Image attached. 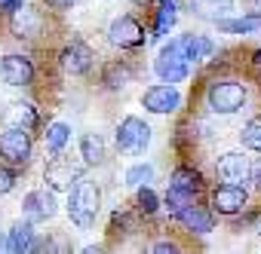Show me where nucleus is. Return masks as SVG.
Segmentation results:
<instances>
[{"mask_svg": "<svg viewBox=\"0 0 261 254\" xmlns=\"http://www.w3.org/2000/svg\"><path fill=\"white\" fill-rule=\"evenodd\" d=\"M136 4H148V0H136Z\"/></svg>", "mask_w": 261, "mask_h": 254, "instance_id": "35", "label": "nucleus"}, {"mask_svg": "<svg viewBox=\"0 0 261 254\" xmlns=\"http://www.w3.org/2000/svg\"><path fill=\"white\" fill-rule=\"evenodd\" d=\"M151 144V129H148V122L139 119V116H126L120 125H117V147L129 156H139L145 153Z\"/></svg>", "mask_w": 261, "mask_h": 254, "instance_id": "5", "label": "nucleus"}, {"mask_svg": "<svg viewBox=\"0 0 261 254\" xmlns=\"http://www.w3.org/2000/svg\"><path fill=\"white\" fill-rule=\"evenodd\" d=\"M80 178H83V166L62 153H53V160L43 169V181L49 184V190H71Z\"/></svg>", "mask_w": 261, "mask_h": 254, "instance_id": "6", "label": "nucleus"}, {"mask_svg": "<svg viewBox=\"0 0 261 254\" xmlns=\"http://www.w3.org/2000/svg\"><path fill=\"white\" fill-rule=\"evenodd\" d=\"M62 71L65 74H71V77H83V74H89V68H92V61H95V52L83 43V40H71L65 49H62Z\"/></svg>", "mask_w": 261, "mask_h": 254, "instance_id": "10", "label": "nucleus"}, {"mask_svg": "<svg viewBox=\"0 0 261 254\" xmlns=\"http://www.w3.org/2000/svg\"><path fill=\"white\" fill-rule=\"evenodd\" d=\"M142 104H145V110H151V113H172V110H178V104H181V92L175 89V83L151 86V89L142 95Z\"/></svg>", "mask_w": 261, "mask_h": 254, "instance_id": "11", "label": "nucleus"}, {"mask_svg": "<svg viewBox=\"0 0 261 254\" xmlns=\"http://www.w3.org/2000/svg\"><path fill=\"white\" fill-rule=\"evenodd\" d=\"M4 122H7V125H16V129L31 132L34 125L40 122V116H37V110H34L31 104H25V101H13V104L7 107V113H4Z\"/></svg>", "mask_w": 261, "mask_h": 254, "instance_id": "16", "label": "nucleus"}, {"mask_svg": "<svg viewBox=\"0 0 261 254\" xmlns=\"http://www.w3.org/2000/svg\"><path fill=\"white\" fill-rule=\"evenodd\" d=\"M181 46L188 52V61H203L206 55H212V40L209 37H200V34H185L181 37Z\"/></svg>", "mask_w": 261, "mask_h": 254, "instance_id": "21", "label": "nucleus"}, {"mask_svg": "<svg viewBox=\"0 0 261 254\" xmlns=\"http://www.w3.org/2000/svg\"><path fill=\"white\" fill-rule=\"evenodd\" d=\"M255 65H258V68H261V52H255Z\"/></svg>", "mask_w": 261, "mask_h": 254, "instance_id": "34", "label": "nucleus"}, {"mask_svg": "<svg viewBox=\"0 0 261 254\" xmlns=\"http://www.w3.org/2000/svg\"><path fill=\"white\" fill-rule=\"evenodd\" d=\"M68 214L77 227H92L95 217H98V208H101V190L95 181L89 178H80L71 190H68Z\"/></svg>", "mask_w": 261, "mask_h": 254, "instance_id": "1", "label": "nucleus"}, {"mask_svg": "<svg viewBox=\"0 0 261 254\" xmlns=\"http://www.w3.org/2000/svg\"><path fill=\"white\" fill-rule=\"evenodd\" d=\"M105 141H101V135H95V132H86V135H80V156H83V163L86 166H101L105 163Z\"/></svg>", "mask_w": 261, "mask_h": 254, "instance_id": "19", "label": "nucleus"}, {"mask_svg": "<svg viewBox=\"0 0 261 254\" xmlns=\"http://www.w3.org/2000/svg\"><path fill=\"white\" fill-rule=\"evenodd\" d=\"M154 181V166L151 163H139V166H129L126 169V184L129 187H145Z\"/></svg>", "mask_w": 261, "mask_h": 254, "instance_id": "25", "label": "nucleus"}, {"mask_svg": "<svg viewBox=\"0 0 261 254\" xmlns=\"http://www.w3.org/2000/svg\"><path fill=\"white\" fill-rule=\"evenodd\" d=\"M0 80L7 86H28L34 80V65L28 55H19V52H10L0 58Z\"/></svg>", "mask_w": 261, "mask_h": 254, "instance_id": "9", "label": "nucleus"}, {"mask_svg": "<svg viewBox=\"0 0 261 254\" xmlns=\"http://www.w3.org/2000/svg\"><path fill=\"white\" fill-rule=\"evenodd\" d=\"M0 156L13 166H25L31 156V135L25 129L7 125V132H0Z\"/></svg>", "mask_w": 261, "mask_h": 254, "instance_id": "8", "label": "nucleus"}, {"mask_svg": "<svg viewBox=\"0 0 261 254\" xmlns=\"http://www.w3.org/2000/svg\"><path fill=\"white\" fill-rule=\"evenodd\" d=\"M13 187H16V175H13V169L0 166V196H4V193H10Z\"/></svg>", "mask_w": 261, "mask_h": 254, "instance_id": "29", "label": "nucleus"}, {"mask_svg": "<svg viewBox=\"0 0 261 254\" xmlns=\"http://www.w3.org/2000/svg\"><path fill=\"white\" fill-rule=\"evenodd\" d=\"M101 80H105L108 89H123L129 80H133V71H129L123 61H111V65L105 68V77H101Z\"/></svg>", "mask_w": 261, "mask_h": 254, "instance_id": "24", "label": "nucleus"}, {"mask_svg": "<svg viewBox=\"0 0 261 254\" xmlns=\"http://www.w3.org/2000/svg\"><path fill=\"white\" fill-rule=\"evenodd\" d=\"M218 31L224 34H249V31H258L261 28V16H243V19H215Z\"/></svg>", "mask_w": 261, "mask_h": 254, "instance_id": "22", "label": "nucleus"}, {"mask_svg": "<svg viewBox=\"0 0 261 254\" xmlns=\"http://www.w3.org/2000/svg\"><path fill=\"white\" fill-rule=\"evenodd\" d=\"M7 251H31L34 248V227L25 220V224H13V230L7 233V242H4Z\"/></svg>", "mask_w": 261, "mask_h": 254, "instance_id": "18", "label": "nucleus"}, {"mask_svg": "<svg viewBox=\"0 0 261 254\" xmlns=\"http://www.w3.org/2000/svg\"><path fill=\"white\" fill-rule=\"evenodd\" d=\"M46 4H49L53 10H71V7L77 4V0H46Z\"/></svg>", "mask_w": 261, "mask_h": 254, "instance_id": "32", "label": "nucleus"}, {"mask_svg": "<svg viewBox=\"0 0 261 254\" xmlns=\"http://www.w3.org/2000/svg\"><path fill=\"white\" fill-rule=\"evenodd\" d=\"M13 16V22H10V28H13V34L19 37V40H34V37H40V31H43V13H37L34 7H19L16 13H10Z\"/></svg>", "mask_w": 261, "mask_h": 254, "instance_id": "12", "label": "nucleus"}, {"mask_svg": "<svg viewBox=\"0 0 261 254\" xmlns=\"http://www.w3.org/2000/svg\"><path fill=\"white\" fill-rule=\"evenodd\" d=\"M230 10H233V0H191V13L197 19H209V22L227 16Z\"/></svg>", "mask_w": 261, "mask_h": 254, "instance_id": "17", "label": "nucleus"}, {"mask_svg": "<svg viewBox=\"0 0 261 254\" xmlns=\"http://www.w3.org/2000/svg\"><path fill=\"white\" fill-rule=\"evenodd\" d=\"M172 25H175V4H172V0H160V13H157V28H154V34L163 37Z\"/></svg>", "mask_w": 261, "mask_h": 254, "instance_id": "27", "label": "nucleus"}, {"mask_svg": "<svg viewBox=\"0 0 261 254\" xmlns=\"http://www.w3.org/2000/svg\"><path fill=\"white\" fill-rule=\"evenodd\" d=\"M139 208L145 211V214H154L157 211V193L145 184V187H139Z\"/></svg>", "mask_w": 261, "mask_h": 254, "instance_id": "28", "label": "nucleus"}, {"mask_svg": "<svg viewBox=\"0 0 261 254\" xmlns=\"http://www.w3.org/2000/svg\"><path fill=\"white\" fill-rule=\"evenodd\" d=\"M22 208H25L28 220H49L56 214V199H53V193H46V187H40L22 199Z\"/></svg>", "mask_w": 261, "mask_h": 254, "instance_id": "15", "label": "nucleus"}, {"mask_svg": "<svg viewBox=\"0 0 261 254\" xmlns=\"http://www.w3.org/2000/svg\"><path fill=\"white\" fill-rule=\"evenodd\" d=\"M188 68H191V61H188V52H185L181 40L163 46L160 55H157V61H154V71H157V77L163 83H181L188 77Z\"/></svg>", "mask_w": 261, "mask_h": 254, "instance_id": "4", "label": "nucleus"}, {"mask_svg": "<svg viewBox=\"0 0 261 254\" xmlns=\"http://www.w3.org/2000/svg\"><path fill=\"white\" fill-rule=\"evenodd\" d=\"M181 220H185V227L188 230H194V233H200V236H206V233H212V214L206 211V208H197V205H188L181 214H178Z\"/></svg>", "mask_w": 261, "mask_h": 254, "instance_id": "20", "label": "nucleus"}, {"mask_svg": "<svg viewBox=\"0 0 261 254\" xmlns=\"http://www.w3.org/2000/svg\"><path fill=\"white\" fill-rule=\"evenodd\" d=\"M206 101L215 113H237L246 104V86L240 80H215L206 92Z\"/></svg>", "mask_w": 261, "mask_h": 254, "instance_id": "3", "label": "nucleus"}, {"mask_svg": "<svg viewBox=\"0 0 261 254\" xmlns=\"http://www.w3.org/2000/svg\"><path fill=\"white\" fill-rule=\"evenodd\" d=\"M108 40L114 46H120V49H136V46H142L148 40V34L139 25V19H133V16H117L111 22V28H108Z\"/></svg>", "mask_w": 261, "mask_h": 254, "instance_id": "7", "label": "nucleus"}, {"mask_svg": "<svg viewBox=\"0 0 261 254\" xmlns=\"http://www.w3.org/2000/svg\"><path fill=\"white\" fill-rule=\"evenodd\" d=\"M246 190L240 187V184H221V187H215V193H212V208L218 211V214H237V211H243L246 208Z\"/></svg>", "mask_w": 261, "mask_h": 254, "instance_id": "14", "label": "nucleus"}, {"mask_svg": "<svg viewBox=\"0 0 261 254\" xmlns=\"http://www.w3.org/2000/svg\"><path fill=\"white\" fill-rule=\"evenodd\" d=\"M249 166H252L249 156H243V153H224L215 163V175L224 184H243V181H249Z\"/></svg>", "mask_w": 261, "mask_h": 254, "instance_id": "13", "label": "nucleus"}, {"mask_svg": "<svg viewBox=\"0 0 261 254\" xmlns=\"http://www.w3.org/2000/svg\"><path fill=\"white\" fill-rule=\"evenodd\" d=\"M22 4H25V0H0V10H4V13H16Z\"/></svg>", "mask_w": 261, "mask_h": 254, "instance_id": "31", "label": "nucleus"}, {"mask_svg": "<svg viewBox=\"0 0 261 254\" xmlns=\"http://www.w3.org/2000/svg\"><path fill=\"white\" fill-rule=\"evenodd\" d=\"M197 193H200V175L194 169H175L166 190V208L178 217L188 205H194Z\"/></svg>", "mask_w": 261, "mask_h": 254, "instance_id": "2", "label": "nucleus"}, {"mask_svg": "<svg viewBox=\"0 0 261 254\" xmlns=\"http://www.w3.org/2000/svg\"><path fill=\"white\" fill-rule=\"evenodd\" d=\"M68 141H71V125L68 122H53L46 129V150L49 153H62Z\"/></svg>", "mask_w": 261, "mask_h": 254, "instance_id": "23", "label": "nucleus"}, {"mask_svg": "<svg viewBox=\"0 0 261 254\" xmlns=\"http://www.w3.org/2000/svg\"><path fill=\"white\" fill-rule=\"evenodd\" d=\"M243 144L249 147V150H258L261 153V116H252L246 125H243Z\"/></svg>", "mask_w": 261, "mask_h": 254, "instance_id": "26", "label": "nucleus"}, {"mask_svg": "<svg viewBox=\"0 0 261 254\" xmlns=\"http://www.w3.org/2000/svg\"><path fill=\"white\" fill-rule=\"evenodd\" d=\"M249 178H252L255 190H261V160H255V166H249Z\"/></svg>", "mask_w": 261, "mask_h": 254, "instance_id": "30", "label": "nucleus"}, {"mask_svg": "<svg viewBox=\"0 0 261 254\" xmlns=\"http://www.w3.org/2000/svg\"><path fill=\"white\" fill-rule=\"evenodd\" d=\"M154 251H178V245H172V242H157Z\"/></svg>", "mask_w": 261, "mask_h": 254, "instance_id": "33", "label": "nucleus"}]
</instances>
